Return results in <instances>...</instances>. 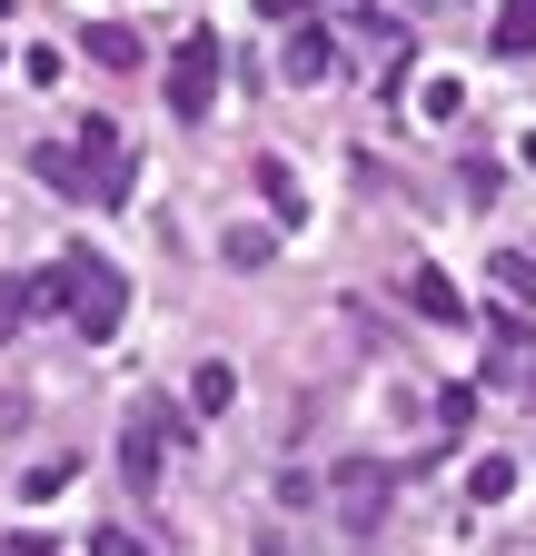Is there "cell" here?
<instances>
[{
    "label": "cell",
    "instance_id": "obj_1",
    "mask_svg": "<svg viewBox=\"0 0 536 556\" xmlns=\"http://www.w3.org/2000/svg\"><path fill=\"white\" fill-rule=\"evenodd\" d=\"M60 308H71V328L100 348V338H119V318H129V278H119L100 249H71V258H60Z\"/></svg>",
    "mask_w": 536,
    "mask_h": 556
},
{
    "label": "cell",
    "instance_id": "obj_2",
    "mask_svg": "<svg viewBox=\"0 0 536 556\" xmlns=\"http://www.w3.org/2000/svg\"><path fill=\"white\" fill-rule=\"evenodd\" d=\"M209 100H219V40L189 30V40L169 50V110H179V119H209Z\"/></svg>",
    "mask_w": 536,
    "mask_h": 556
},
{
    "label": "cell",
    "instance_id": "obj_3",
    "mask_svg": "<svg viewBox=\"0 0 536 556\" xmlns=\"http://www.w3.org/2000/svg\"><path fill=\"white\" fill-rule=\"evenodd\" d=\"M339 517H348V527H378V517H387V467H378V457H348V467H339Z\"/></svg>",
    "mask_w": 536,
    "mask_h": 556
},
{
    "label": "cell",
    "instance_id": "obj_4",
    "mask_svg": "<svg viewBox=\"0 0 536 556\" xmlns=\"http://www.w3.org/2000/svg\"><path fill=\"white\" fill-rule=\"evenodd\" d=\"M408 308H418V318H437V328H457V318H467V299H457V278H447L437 258H418V268H408Z\"/></svg>",
    "mask_w": 536,
    "mask_h": 556
},
{
    "label": "cell",
    "instance_id": "obj_5",
    "mask_svg": "<svg viewBox=\"0 0 536 556\" xmlns=\"http://www.w3.org/2000/svg\"><path fill=\"white\" fill-rule=\"evenodd\" d=\"M30 308H60V268H40V278H0V338L30 328Z\"/></svg>",
    "mask_w": 536,
    "mask_h": 556
},
{
    "label": "cell",
    "instance_id": "obj_6",
    "mask_svg": "<svg viewBox=\"0 0 536 556\" xmlns=\"http://www.w3.org/2000/svg\"><path fill=\"white\" fill-rule=\"evenodd\" d=\"M258 199H268V219H279V229H298V219H308V189H298V169H289V160H258Z\"/></svg>",
    "mask_w": 536,
    "mask_h": 556
},
{
    "label": "cell",
    "instance_id": "obj_7",
    "mask_svg": "<svg viewBox=\"0 0 536 556\" xmlns=\"http://www.w3.org/2000/svg\"><path fill=\"white\" fill-rule=\"evenodd\" d=\"M119 467H129V486H159V407H140V417H129Z\"/></svg>",
    "mask_w": 536,
    "mask_h": 556
},
{
    "label": "cell",
    "instance_id": "obj_8",
    "mask_svg": "<svg viewBox=\"0 0 536 556\" xmlns=\"http://www.w3.org/2000/svg\"><path fill=\"white\" fill-rule=\"evenodd\" d=\"M328 70H339V40H328L318 21H298L289 30V80H328Z\"/></svg>",
    "mask_w": 536,
    "mask_h": 556
},
{
    "label": "cell",
    "instance_id": "obj_9",
    "mask_svg": "<svg viewBox=\"0 0 536 556\" xmlns=\"http://www.w3.org/2000/svg\"><path fill=\"white\" fill-rule=\"evenodd\" d=\"M189 407H199V417H229V407H239V368H229V358H209V368L189 378Z\"/></svg>",
    "mask_w": 536,
    "mask_h": 556
},
{
    "label": "cell",
    "instance_id": "obj_10",
    "mask_svg": "<svg viewBox=\"0 0 536 556\" xmlns=\"http://www.w3.org/2000/svg\"><path fill=\"white\" fill-rule=\"evenodd\" d=\"M90 60L100 70H140V30L129 21H90Z\"/></svg>",
    "mask_w": 536,
    "mask_h": 556
},
{
    "label": "cell",
    "instance_id": "obj_11",
    "mask_svg": "<svg viewBox=\"0 0 536 556\" xmlns=\"http://www.w3.org/2000/svg\"><path fill=\"white\" fill-rule=\"evenodd\" d=\"M467 497H477V507L516 497V467H507V457H477V467H467Z\"/></svg>",
    "mask_w": 536,
    "mask_h": 556
},
{
    "label": "cell",
    "instance_id": "obj_12",
    "mask_svg": "<svg viewBox=\"0 0 536 556\" xmlns=\"http://www.w3.org/2000/svg\"><path fill=\"white\" fill-rule=\"evenodd\" d=\"M30 169H40V179H50L60 199H80V189H90V169H80L71 150H30Z\"/></svg>",
    "mask_w": 536,
    "mask_h": 556
},
{
    "label": "cell",
    "instance_id": "obj_13",
    "mask_svg": "<svg viewBox=\"0 0 536 556\" xmlns=\"http://www.w3.org/2000/svg\"><path fill=\"white\" fill-rule=\"evenodd\" d=\"M497 50H507V60H526V50H536V0H507V21H497Z\"/></svg>",
    "mask_w": 536,
    "mask_h": 556
},
{
    "label": "cell",
    "instance_id": "obj_14",
    "mask_svg": "<svg viewBox=\"0 0 536 556\" xmlns=\"http://www.w3.org/2000/svg\"><path fill=\"white\" fill-rule=\"evenodd\" d=\"M487 268H497V289H507V299H536V258H526V249H497Z\"/></svg>",
    "mask_w": 536,
    "mask_h": 556
},
{
    "label": "cell",
    "instance_id": "obj_15",
    "mask_svg": "<svg viewBox=\"0 0 536 556\" xmlns=\"http://www.w3.org/2000/svg\"><path fill=\"white\" fill-rule=\"evenodd\" d=\"M71 477H80V467H71V457H50V467H30V477H21V497H30V507H40V497H60V486H71Z\"/></svg>",
    "mask_w": 536,
    "mask_h": 556
},
{
    "label": "cell",
    "instance_id": "obj_16",
    "mask_svg": "<svg viewBox=\"0 0 536 556\" xmlns=\"http://www.w3.org/2000/svg\"><path fill=\"white\" fill-rule=\"evenodd\" d=\"M268 249H279L268 229H239V239H229V268H268Z\"/></svg>",
    "mask_w": 536,
    "mask_h": 556
},
{
    "label": "cell",
    "instance_id": "obj_17",
    "mask_svg": "<svg viewBox=\"0 0 536 556\" xmlns=\"http://www.w3.org/2000/svg\"><path fill=\"white\" fill-rule=\"evenodd\" d=\"M90 556H150V546L129 536V527H100V536H90Z\"/></svg>",
    "mask_w": 536,
    "mask_h": 556
},
{
    "label": "cell",
    "instance_id": "obj_18",
    "mask_svg": "<svg viewBox=\"0 0 536 556\" xmlns=\"http://www.w3.org/2000/svg\"><path fill=\"white\" fill-rule=\"evenodd\" d=\"M526 169H536V129H526Z\"/></svg>",
    "mask_w": 536,
    "mask_h": 556
}]
</instances>
